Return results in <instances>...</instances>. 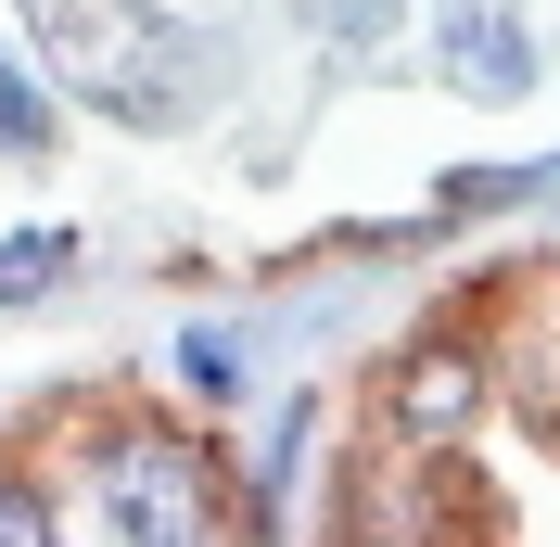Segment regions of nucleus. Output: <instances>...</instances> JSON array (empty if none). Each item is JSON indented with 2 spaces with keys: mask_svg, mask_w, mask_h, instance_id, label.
<instances>
[{
  "mask_svg": "<svg viewBox=\"0 0 560 547\" xmlns=\"http://www.w3.org/2000/svg\"><path fill=\"white\" fill-rule=\"evenodd\" d=\"M0 535H65V510H51L38 484H0Z\"/></svg>",
  "mask_w": 560,
  "mask_h": 547,
  "instance_id": "4",
  "label": "nucleus"
},
{
  "mask_svg": "<svg viewBox=\"0 0 560 547\" xmlns=\"http://www.w3.org/2000/svg\"><path fill=\"white\" fill-rule=\"evenodd\" d=\"M0 140H13V153L51 140V115H38V90H13V65H0Z\"/></svg>",
  "mask_w": 560,
  "mask_h": 547,
  "instance_id": "3",
  "label": "nucleus"
},
{
  "mask_svg": "<svg viewBox=\"0 0 560 547\" xmlns=\"http://www.w3.org/2000/svg\"><path fill=\"white\" fill-rule=\"evenodd\" d=\"M77 522L90 535H217L230 497H217L205 445L166 433V420H90V472H77Z\"/></svg>",
  "mask_w": 560,
  "mask_h": 547,
  "instance_id": "1",
  "label": "nucleus"
},
{
  "mask_svg": "<svg viewBox=\"0 0 560 547\" xmlns=\"http://www.w3.org/2000/svg\"><path fill=\"white\" fill-rule=\"evenodd\" d=\"M65 268H77L65 230H13V242H0V306H26L38 280H65Z\"/></svg>",
  "mask_w": 560,
  "mask_h": 547,
  "instance_id": "2",
  "label": "nucleus"
}]
</instances>
